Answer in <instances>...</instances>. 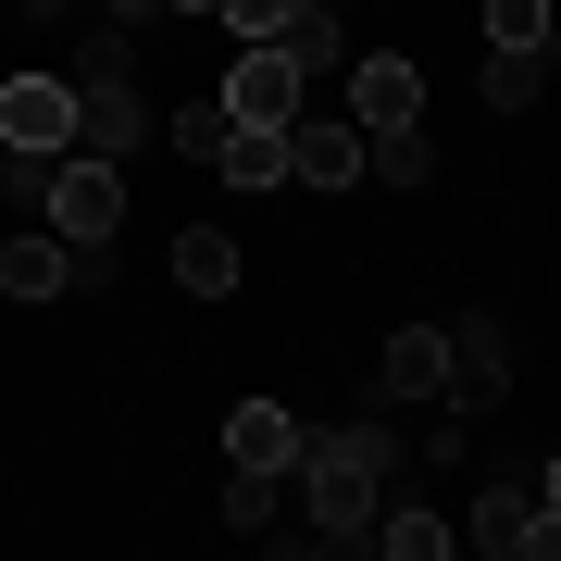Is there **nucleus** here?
Returning a JSON list of instances; mask_svg holds the SVG:
<instances>
[{"label": "nucleus", "instance_id": "obj_1", "mask_svg": "<svg viewBox=\"0 0 561 561\" xmlns=\"http://www.w3.org/2000/svg\"><path fill=\"white\" fill-rule=\"evenodd\" d=\"M312 461V524H324V549H362L375 537V500H387V461H400V424H337V437H300Z\"/></svg>", "mask_w": 561, "mask_h": 561}, {"label": "nucleus", "instance_id": "obj_2", "mask_svg": "<svg viewBox=\"0 0 561 561\" xmlns=\"http://www.w3.org/2000/svg\"><path fill=\"white\" fill-rule=\"evenodd\" d=\"M138 138H150V113H138V88H125V50H113V25H88V50H76V150L125 162Z\"/></svg>", "mask_w": 561, "mask_h": 561}, {"label": "nucleus", "instance_id": "obj_3", "mask_svg": "<svg viewBox=\"0 0 561 561\" xmlns=\"http://www.w3.org/2000/svg\"><path fill=\"white\" fill-rule=\"evenodd\" d=\"M38 225L62 250H113L125 225V162H88V150H50V187H38Z\"/></svg>", "mask_w": 561, "mask_h": 561}, {"label": "nucleus", "instance_id": "obj_4", "mask_svg": "<svg viewBox=\"0 0 561 561\" xmlns=\"http://www.w3.org/2000/svg\"><path fill=\"white\" fill-rule=\"evenodd\" d=\"M561 474L537 461V486H486L474 500V549H500V561H549V537H561Z\"/></svg>", "mask_w": 561, "mask_h": 561}, {"label": "nucleus", "instance_id": "obj_5", "mask_svg": "<svg viewBox=\"0 0 561 561\" xmlns=\"http://www.w3.org/2000/svg\"><path fill=\"white\" fill-rule=\"evenodd\" d=\"M0 150H76V76H0Z\"/></svg>", "mask_w": 561, "mask_h": 561}, {"label": "nucleus", "instance_id": "obj_6", "mask_svg": "<svg viewBox=\"0 0 561 561\" xmlns=\"http://www.w3.org/2000/svg\"><path fill=\"white\" fill-rule=\"evenodd\" d=\"M0 287L25 312H50L62 287H101V250H62V238H0Z\"/></svg>", "mask_w": 561, "mask_h": 561}, {"label": "nucleus", "instance_id": "obj_7", "mask_svg": "<svg viewBox=\"0 0 561 561\" xmlns=\"http://www.w3.org/2000/svg\"><path fill=\"white\" fill-rule=\"evenodd\" d=\"M213 101L238 113V125H287V113H300V62H287L275 38H238V76H225Z\"/></svg>", "mask_w": 561, "mask_h": 561}, {"label": "nucleus", "instance_id": "obj_8", "mask_svg": "<svg viewBox=\"0 0 561 561\" xmlns=\"http://www.w3.org/2000/svg\"><path fill=\"white\" fill-rule=\"evenodd\" d=\"M287 175H300V187H362V125L287 113Z\"/></svg>", "mask_w": 561, "mask_h": 561}, {"label": "nucleus", "instance_id": "obj_9", "mask_svg": "<svg viewBox=\"0 0 561 561\" xmlns=\"http://www.w3.org/2000/svg\"><path fill=\"white\" fill-rule=\"evenodd\" d=\"M500 387H512V337H500L486 312H461V324H449V400H461V412H486Z\"/></svg>", "mask_w": 561, "mask_h": 561}, {"label": "nucleus", "instance_id": "obj_10", "mask_svg": "<svg viewBox=\"0 0 561 561\" xmlns=\"http://www.w3.org/2000/svg\"><path fill=\"white\" fill-rule=\"evenodd\" d=\"M225 461H238V474H287V461H300V412L287 400H238L225 412Z\"/></svg>", "mask_w": 561, "mask_h": 561}, {"label": "nucleus", "instance_id": "obj_11", "mask_svg": "<svg viewBox=\"0 0 561 561\" xmlns=\"http://www.w3.org/2000/svg\"><path fill=\"white\" fill-rule=\"evenodd\" d=\"M375 387L387 400H449V324H400L387 362H375Z\"/></svg>", "mask_w": 561, "mask_h": 561}, {"label": "nucleus", "instance_id": "obj_12", "mask_svg": "<svg viewBox=\"0 0 561 561\" xmlns=\"http://www.w3.org/2000/svg\"><path fill=\"white\" fill-rule=\"evenodd\" d=\"M350 125H424V76H412L400 50L350 62Z\"/></svg>", "mask_w": 561, "mask_h": 561}, {"label": "nucleus", "instance_id": "obj_13", "mask_svg": "<svg viewBox=\"0 0 561 561\" xmlns=\"http://www.w3.org/2000/svg\"><path fill=\"white\" fill-rule=\"evenodd\" d=\"M175 287L187 300H238V238H225V225H187L175 238Z\"/></svg>", "mask_w": 561, "mask_h": 561}, {"label": "nucleus", "instance_id": "obj_14", "mask_svg": "<svg viewBox=\"0 0 561 561\" xmlns=\"http://www.w3.org/2000/svg\"><path fill=\"white\" fill-rule=\"evenodd\" d=\"M213 175H225V187H287V125H225Z\"/></svg>", "mask_w": 561, "mask_h": 561}, {"label": "nucleus", "instance_id": "obj_15", "mask_svg": "<svg viewBox=\"0 0 561 561\" xmlns=\"http://www.w3.org/2000/svg\"><path fill=\"white\" fill-rule=\"evenodd\" d=\"M537 88H549V38H500L486 50V113H537Z\"/></svg>", "mask_w": 561, "mask_h": 561}, {"label": "nucleus", "instance_id": "obj_16", "mask_svg": "<svg viewBox=\"0 0 561 561\" xmlns=\"http://www.w3.org/2000/svg\"><path fill=\"white\" fill-rule=\"evenodd\" d=\"M362 175L424 187V175H437V138H424V125H375V138H362Z\"/></svg>", "mask_w": 561, "mask_h": 561}, {"label": "nucleus", "instance_id": "obj_17", "mask_svg": "<svg viewBox=\"0 0 561 561\" xmlns=\"http://www.w3.org/2000/svg\"><path fill=\"white\" fill-rule=\"evenodd\" d=\"M375 549H387V561H449V524L412 512V500H375Z\"/></svg>", "mask_w": 561, "mask_h": 561}, {"label": "nucleus", "instance_id": "obj_18", "mask_svg": "<svg viewBox=\"0 0 561 561\" xmlns=\"http://www.w3.org/2000/svg\"><path fill=\"white\" fill-rule=\"evenodd\" d=\"M225 25H238V38H287V25H300V0H213Z\"/></svg>", "mask_w": 561, "mask_h": 561}, {"label": "nucleus", "instance_id": "obj_19", "mask_svg": "<svg viewBox=\"0 0 561 561\" xmlns=\"http://www.w3.org/2000/svg\"><path fill=\"white\" fill-rule=\"evenodd\" d=\"M225 125H238L225 101H201V113H175V150H187V162H213V150H225Z\"/></svg>", "mask_w": 561, "mask_h": 561}, {"label": "nucleus", "instance_id": "obj_20", "mask_svg": "<svg viewBox=\"0 0 561 561\" xmlns=\"http://www.w3.org/2000/svg\"><path fill=\"white\" fill-rule=\"evenodd\" d=\"M225 524H238V537H250V524H275V474H238V486H225Z\"/></svg>", "mask_w": 561, "mask_h": 561}, {"label": "nucleus", "instance_id": "obj_21", "mask_svg": "<svg viewBox=\"0 0 561 561\" xmlns=\"http://www.w3.org/2000/svg\"><path fill=\"white\" fill-rule=\"evenodd\" d=\"M486 38H549V0H486Z\"/></svg>", "mask_w": 561, "mask_h": 561}, {"label": "nucleus", "instance_id": "obj_22", "mask_svg": "<svg viewBox=\"0 0 561 561\" xmlns=\"http://www.w3.org/2000/svg\"><path fill=\"white\" fill-rule=\"evenodd\" d=\"M0 187H13V213H38V187H50V150H13V162H0Z\"/></svg>", "mask_w": 561, "mask_h": 561}, {"label": "nucleus", "instance_id": "obj_23", "mask_svg": "<svg viewBox=\"0 0 561 561\" xmlns=\"http://www.w3.org/2000/svg\"><path fill=\"white\" fill-rule=\"evenodd\" d=\"M150 13H213V0H150Z\"/></svg>", "mask_w": 561, "mask_h": 561}, {"label": "nucleus", "instance_id": "obj_24", "mask_svg": "<svg viewBox=\"0 0 561 561\" xmlns=\"http://www.w3.org/2000/svg\"><path fill=\"white\" fill-rule=\"evenodd\" d=\"M76 13H113V0H76Z\"/></svg>", "mask_w": 561, "mask_h": 561}]
</instances>
